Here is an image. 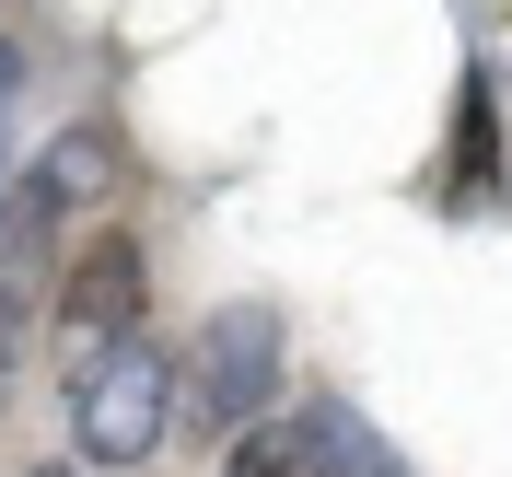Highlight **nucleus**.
Wrapping results in <instances>:
<instances>
[{
	"instance_id": "f257e3e1",
	"label": "nucleus",
	"mask_w": 512,
	"mask_h": 477,
	"mask_svg": "<svg viewBox=\"0 0 512 477\" xmlns=\"http://www.w3.org/2000/svg\"><path fill=\"white\" fill-rule=\"evenodd\" d=\"M163 419H175V361L152 338H117V350H94L70 373V443H82V466H152Z\"/></svg>"
},
{
	"instance_id": "9d476101",
	"label": "nucleus",
	"mask_w": 512,
	"mask_h": 477,
	"mask_svg": "<svg viewBox=\"0 0 512 477\" xmlns=\"http://www.w3.org/2000/svg\"><path fill=\"white\" fill-rule=\"evenodd\" d=\"M47 477H70V466H47Z\"/></svg>"
},
{
	"instance_id": "20e7f679",
	"label": "nucleus",
	"mask_w": 512,
	"mask_h": 477,
	"mask_svg": "<svg viewBox=\"0 0 512 477\" xmlns=\"http://www.w3.org/2000/svg\"><path fill=\"white\" fill-rule=\"evenodd\" d=\"M291 454H303V477H408V454L384 443L350 396H315V408H303V431H291Z\"/></svg>"
},
{
	"instance_id": "7ed1b4c3",
	"label": "nucleus",
	"mask_w": 512,
	"mask_h": 477,
	"mask_svg": "<svg viewBox=\"0 0 512 477\" xmlns=\"http://www.w3.org/2000/svg\"><path fill=\"white\" fill-rule=\"evenodd\" d=\"M59 338H70V373H82L94 350H117V338H140V245H128V233H105V245L70 268Z\"/></svg>"
},
{
	"instance_id": "423d86ee",
	"label": "nucleus",
	"mask_w": 512,
	"mask_h": 477,
	"mask_svg": "<svg viewBox=\"0 0 512 477\" xmlns=\"http://www.w3.org/2000/svg\"><path fill=\"white\" fill-rule=\"evenodd\" d=\"M94 187H105V140H94V128L47 140V163H35V210H82Z\"/></svg>"
},
{
	"instance_id": "6e6552de",
	"label": "nucleus",
	"mask_w": 512,
	"mask_h": 477,
	"mask_svg": "<svg viewBox=\"0 0 512 477\" xmlns=\"http://www.w3.org/2000/svg\"><path fill=\"white\" fill-rule=\"evenodd\" d=\"M12 94H24V47L0 35V175H12Z\"/></svg>"
},
{
	"instance_id": "1a4fd4ad",
	"label": "nucleus",
	"mask_w": 512,
	"mask_h": 477,
	"mask_svg": "<svg viewBox=\"0 0 512 477\" xmlns=\"http://www.w3.org/2000/svg\"><path fill=\"white\" fill-rule=\"evenodd\" d=\"M0 384H12V315H0Z\"/></svg>"
},
{
	"instance_id": "0eeeda50",
	"label": "nucleus",
	"mask_w": 512,
	"mask_h": 477,
	"mask_svg": "<svg viewBox=\"0 0 512 477\" xmlns=\"http://www.w3.org/2000/svg\"><path fill=\"white\" fill-rule=\"evenodd\" d=\"M222 477H303V454L280 443V431H245V443H233V466Z\"/></svg>"
},
{
	"instance_id": "f03ea898",
	"label": "nucleus",
	"mask_w": 512,
	"mask_h": 477,
	"mask_svg": "<svg viewBox=\"0 0 512 477\" xmlns=\"http://www.w3.org/2000/svg\"><path fill=\"white\" fill-rule=\"evenodd\" d=\"M268 396H280V303H222L187 338V419L245 443Z\"/></svg>"
},
{
	"instance_id": "39448f33",
	"label": "nucleus",
	"mask_w": 512,
	"mask_h": 477,
	"mask_svg": "<svg viewBox=\"0 0 512 477\" xmlns=\"http://www.w3.org/2000/svg\"><path fill=\"white\" fill-rule=\"evenodd\" d=\"M443 198H454V210H489V198H501V82H489V70H466V94H454Z\"/></svg>"
}]
</instances>
